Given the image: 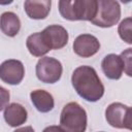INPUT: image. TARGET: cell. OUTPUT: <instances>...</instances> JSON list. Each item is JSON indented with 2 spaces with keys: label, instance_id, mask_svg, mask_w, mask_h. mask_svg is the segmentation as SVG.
Wrapping results in <instances>:
<instances>
[{
  "label": "cell",
  "instance_id": "1",
  "mask_svg": "<svg viewBox=\"0 0 132 132\" xmlns=\"http://www.w3.org/2000/svg\"><path fill=\"white\" fill-rule=\"evenodd\" d=\"M71 84L77 95L88 102H96L104 95V86L91 66L82 65L75 68L71 75Z\"/></svg>",
  "mask_w": 132,
  "mask_h": 132
},
{
  "label": "cell",
  "instance_id": "2",
  "mask_svg": "<svg viewBox=\"0 0 132 132\" xmlns=\"http://www.w3.org/2000/svg\"><path fill=\"white\" fill-rule=\"evenodd\" d=\"M60 14L68 21H92L97 11V0H61Z\"/></svg>",
  "mask_w": 132,
  "mask_h": 132
},
{
  "label": "cell",
  "instance_id": "3",
  "mask_svg": "<svg viewBox=\"0 0 132 132\" xmlns=\"http://www.w3.org/2000/svg\"><path fill=\"white\" fill-rule=\"evenodd\" d=\"M88 117L77 102L67 103L60 114V127L64 132H86Z\"/></svg>",
  "mask_w": 132,
  "mask_h": 132
},
{
  "label": "cell",
  "instance_id": "4",
  "mask_svg": "<svg viewBox=\"0 0 132 132\" xmlns=\"http://www.w3.org/2000/svg\"><path fill=\"white\" fill-rule=\"evenodd\" d=\"M121 19V6L118 1L97 0V11L91 23L101 28H110Z\"/></svg>",
  "mask_w": 132,
  "mask_h": 132
},
{
  "label": "cell",
  "instance_id": "5",
  "mask_svg": "<svg viewBox=\"0 0 132 132\" xmlns=\"http://www.w3.org/2000/svg\"><path fill=\"white\" fill-rule=\"evenodd\" d=\"M106 122L117 129H132L131 107L121 102H113L105 109Z\"/></svg>",
  "mask_w": 132,
  "mask_h": 132
},
{
  "label": "cell",
  "instance_id": "6",
  "mask_svg": "<svg viewBox=\"0 0 132 132\" xmlns=\"http://www.w3.org/2000/svg\"><path fill=\"white\" fill-rule=\"evenodd\" d=\"M36 76L44 84H55L60 80L63 73L61 62L52 57H42L36 64Z\"/></svg>",
  "mask_w": 132,
  "mask_h": 132
},
{
  "label": "cell",
  "instance_id": "7",
  "mask_svg": "<svg viewBox=\"0 0 132 132\" xmlns=\"http://www.w3.org/2000/svg\"><path fill=\"white\" fill-rule=\"evenodd\" d=\"M25 76V67L20 60L9 59L0 64V79L11 86L19 85Z\"/></svg>",
  "mask_w": 132,
  "mask_h": 132
},
{
  "label": "cell",
  "instance_id": "8",
  "mask_svg": "<svg viewBox=\"0 0 132 132\" xmlns=\"http://www.w3.org/2000/svg\"><path fill=\"white\" fill-rule=\"evenodd\" d=\"M73 52L81 58H90L100 50V42L92 34H80L73 41Z\"/></svg>",
  "mask_w": 132,
  "mask_h": 132
},
{
  "label": "cell",
  "instance_id": "9",
  "mask_svg": "<svg viewBox=\"0 0 132 132\" xmlns=\"http://www.w3.org/2000/svg\"><path fill=\"white\" fill-rule=\"evenodd\" d=\"M41 34L51 51L63 48L69 38L67 30L60 25H50L41 31Z\"/></svg>",
  "mask_w": 132,
  "mask_h": 132
},
{
  "label": "cell",
  "instance_id": "10",
  "mask_svg": "<svg viewBox=\"0 0 132 132\" xmlns=\"http://www.w3.org/2000/svg\"><path fill=\"white\" fill-rule=\"evenodd\" d=\"M101 68L107 78L112 80L120 79L124 72L123 60L120 55L108 54L103 58L101 62Z\"/></svg>",
  "mask_w": 132,
  "mask_h": 132
},
{
  "label": "cell",
  "instance_id": "11",
  "mask_svg": "<svg viewBox=\"0 0 132 132\" xmlns=\"http://www.w3.org/2000/svg\"><path fill=\"white\" fill-rule=\"evenodd\" d=\"M3 117L8 126L16 128L26 123L28 119V112L27 109L22 104L13 102L8 104L4 108Z\"/></svg>",
  "mask_w": 132,
  "mask_h": 132
},
{
  "label": "cell",
  "instance_id": "12",
  "mask_svg": "<svg viewBox=\"0 0 132 132\" xmlns=\"http://www.w3.org/2000/svg\"><path fill=\"white\" fill-rule=\"evenodd\" d=\"M51 0H27L24 2V9L32 20H44L51 11Z\"/></svg>",
  "mask_w": 132,
  "mask_h": 132
},
{
  "label": "cell",
  "instance_id": "13",
  "mask_svg": "<svg viewBox=\"0 0 132 132\" xmlns=\"http://www.w3.org/2000/svg\"><path fill=\"white\" fill-rule=\"evenodd\" d=\"M30 99L39 112H48L55 106V100L51 93L44 90H34L30 93Z\"/></svg>",
  "mask_w": 132,
  "mask_h": 132
},
{
  "label": "cell",
  "instance_id": "14",
  "mask_svg": "<svg viewBox=\"0 0 132 132\" xmlns=\"http://www.w3.org/2000/svg\"><path fill=\"white\" fill-rule=\"evenodd\" d=\"M0 30L8 37H14L21 30V20L12 11H5L0 15Z\"/></svg>",
  "mask_w": 132,
  "mask_h": 132
},
{
  "label": "cell",
  "instance_id": "15",
  "mask_svg": "<svg viewBox=\"0 0 132 132\" xmlns=\"http://www.w3.org/2000/svg\"><path fill=\"white\" fill-rule=\"evenodd\" d=\"M26 46L29 53L33 57H43L46 55L51 48L48 47L47 43L45 42L41 32H36L28 36L26 40Z\"/></svg>",
  "mask_w": 132,
  "mask_h": 132
},
{
  "label": "cell",
  "instance_id": "16",
  "mask_svg": "<svg viewBox=\"0 0 132 132\" xmlns=\"http://www.w3.org/2000/svg\"><path fill=\"white\" fill-rule=\"evenodd\" d=\"M131 26H132V19L130 16L124 19L118 28V33L122 40L127 42L128 44L132 43V36H131Z\"/></svg>",
  "mask_w": 132,
  "mask_h": 132
},
{
  "label": "cell",
  "instance_id": "17",
  "mask_svg": "<svg viewBox=\"0 0 132 132\" xmlns=\"http://www.w3.org/2000/svg\"><path fill=\"white\" fill-rule=\"evenodd\" d=\"M131 50L132 48H127L125 50L121 55L120 57L122 58L123 60V64H124V72L128 75V76H132V62H131V59H132V55H131Z\"/></svg>",
  "mask_w": 132,
  "mask_h": 132
},
{
  "label": "cell",
  "instance_id": "18",
  "mask_svg": "<svg viewBox=\"0 0 132 132\" xmlns=\"http://www.w3.org/2000/svg\"><path fill=\"white\" fill-rule=\"evenodd\" d=\"M9 99H10L9 91L0 86V111L3 110L8 105Z\"/></svg>",
  "mask_w": 132,
  "mask_h": 132
},
{
  "label": "cell",
  "instance_id": "19",
  "mask_svg": "<svg viewBox=\"0 0 132 132\" xmlns=\"http://www.w3.org/2000/svg\"><path fill=\"white\" fill-rule=\"evenodd\" d=\"M42 132H64V131L61 129L60 126H55V125H53V126H48V127L44 128Z\"/></svg>",
  "mask_w": 132,
  "mask_h": 132
},
{
  "label": "cell",
  "instance_id": "20",
  "mask_svg": "<svg viewBox=\"0 0 132 132\" xmlns=\"http://www.w3.org/2000/svg\"><path fill=\"white\" fill-rule=\"evenodd\" d=\"M13 132H35V131H34V129L31 126H26V127L19 128L16 130H14Z\"/></svg>",
  "mask_w": 132,
  "mask_h": 132
},
{
  "label": "cell",
  "instance_id": "21",
  "mask_svg": "<svg viewBox=\"0 0 132 132\" xmlns=\"http://www.w3.org/2000/svg\"><path fill=\"white\" fill-rule=\"evenodd\" d=\"M100 132H102V131H100Z\"/></svg>",
  "mask_w": 132,
  "mask_h": 132
}]
</instances>
